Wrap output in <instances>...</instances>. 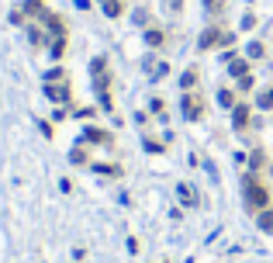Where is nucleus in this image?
<instances>
[{"mask_svg":"<svg viewBox=\"0 0 273 263\" xmlns=\"http://www.w3.org/2000/svg\"><path fill=\"white\" fill-rule=\"evenodd\" d=\"M270 204V194H267V187H260L256 180H246V208H253V211H263Z\"/></svg>","mask_w":273,"mask_h":263,"instance_id":"nucleus-1","label":"nucleus"},{"mask_svg":"<svg viewBox=\"0 0 273 263\" xmlns=\"http://www.w3.org/2000/svg\"><path fill=\"white\" fill-rule=\"evenodd\" d=\"M183 115H187L190 122H197V118H201V104H197V101H190V94L183 97Z\"/></svg>","mask_w":273,"mask_h":263,"instance_id":"nucleus-2","label":"nucleus"},{"mask_svg":"<svg viewBox=\"0 0 273 263\" xmlns=\"http://www.w3.org/2000/svg\"><path fill=\"white\" fill-rule=\"evenodd\" d=\"M235 115H232V122H235V129H246V122H249V108L246 104H239V108H232Z\"/></svg>","mask_w":273,"mask_h":263,"instance_id":"nucleus-3","label":"nucleus"},{"mask_svg":"<svg viewBox=\"0 0 273 263\" xmlns=\"http://www.w3.org/2000/svg\"><path fill=\"white\" fill-rule=\"evenodd\" d=\"M83 142H107V132H100V129H87V132H83Z\"/></svg>","mask_w":273,"mask_h":263,"instance_id":"nucleus-4","label":"nucleus"},{"mask_svg":"<svg viewBox=\"0 0 273 263\" xmlns=\"http://www.w3.org/2000/svg\"><path fill=\"white\" fill-rule=\"evenodd\" d=\"M45 94H49L52 101H66V97H69V90H66V87H52V83L45 87Z\"/></svg>","mask_w":273,"mask_h":263,"instance_id":"nucleus-5","label":"nucleus"},{"mask_svg":"<svg viewBox=\"0 0 273 263\" xmlns=\"http://www.w3.org/2000/svg\"><path fill=\"white\" fill-rule=\"evenodd\" d=\"M260 229L263 232H273V211H267V208L260 211Z\"/></svg>","mask_w":273,"mask_h":263,"instance_id":"nucleus-6","label":"nucleus"},{"mask_svg":"<svg viewBox=\"0 0 273 263\" xmlns=\"http://www.w3.org/2000/svg\"><path fill=\"white\" fill-rule=\"evenodd\" d=\"M194 83H197V69H187V73L180 76V87H183V90H190Z\"/></svg>","mask_w":273,"mask_h":263,"instance_id":"nucleus-7","label":"nucleus"},{"mask_svg":"<svg viewBox=\"0 0 273 263\" xmlns=\"http://www.w3.org/2000/svg\"><path fill=\"white\" fill-rule=\"evenodd\" d=\"M214 42H221V35H218V31L211 28V31H204V38H201V49H211Z\"/></svg>","mask_w":273,"mask_h":263,"instance_id":"nucleus-8","label":"nucleus"},{"mask_svg":"<svg viewBox=\"0 0 273 263\" xmlns=\"http://www.w3.org/2000/svg\"><path fill=\"white\" fill-rule=\"evenodd\" d=\"M177 194H180V201H183L187 208L194 204V194H190V187H187V184H180V187H177Z\"/></svg>","mask_w":273,"mask_h":263,"instance_id":"nucleus-9","label":"nucleus"},{"mask_svg":"<svg viewBox=\"0 0 273 263\" xmlns=\"http://www.w3.org/2000/svg\"><path fill=\"white\" fill-rule=\"evenodd\" d=\"M218 104H221V108H232V104H235L232 90H218Z\"/></svg>","mask_w":273,"mask_h":263,"instance_id":"nucleus-10","label":"nucleus"},{"mask_svg":"<svg viewBox=\"0 0 273 263\" xmlns=\"http://www.w3.org/2000/svg\"><path fill=\"white\" fill-rule=\"evenodd\" d=\"M104 14L118 17V14H121V3H118V0H104Z\"/></svg>","mask_w":273,"mask_h":263,"instance_id":"nucleus-11","label":"nucleus"},{"mask_svg":"<svg viewBox=\"0 0 273 263\" xmlns=\"http://www.w3.org/2000/svg\"><path fill=\"white\" fill-rule=\"evenodd\" d=\"M163 38H166L163 31H145V42H149V45H163Z\"/></svg>","mask_w":273,"mask_h":263,"instance_id":"nucleus-12","label":"nucleus"},{"mask_svg":"<svg viewBox=\"0 0 273 263\" xmlns=\"http://www.w3.org/2000/svg\"><path fill=\"white\" fill-rule=\"evenodd\" d=\"M228 69H232V76H246V69H249V66L242 63V59H235V63L228 66Z\"/></svg>","mask_w":273,"mask_h":263,"instance_id":"nucleus-13","label":"nucleus"},{"mask_svg":"<svg viewBox=\"0 0 273 263\" xmlns=\"http://www.w3.org/2000/svg\"><path fill=\"white\" fill-rule=\"evenodd\" d=\"M246 56H249V59H260V56H263V45H260V42H253V45L246 49Z\"/></svg>","mask_w":273,"mask_h":263,"instance_id":"nucleus-14","label":"nucleus"},{"mask_svg":"<svg viewBox=\"0 0 273 263\" xmlns=\"http://www.w3.org/2000/svg\"><path fill=\"white\" fill-rule=\"evenodd\" d=\"M97 173H111V177H118V166H111V163H97Z\"/></svg>","mask_w":273,"mask_h":263,"instance_id":"nucleus-15","label":"nucleus"},{"mask_svg":"<svg viewBox=\"0 0 273 263\" xmlns=\"http://www.w3.org/2000/svg\"><path fill=\"white\" fill-rule=\"evenodd\" d=\"M260 108H273V87L263 94V97H260Z\"/></svg>","mask_w":273,"mask_h":263,"instance_id":"nucleus-16","label":"nucleus"},{"mask_svg":"<svg viewBox=\"0 0 273 263\" xmlns=\"http://www.w3.org/2000/svg\"><path fill=\"white\" fill-rule=\"evenodd\" d=\"M253 87V76H239V90H249Z\"/></svg>","mask_w":273,"mask_h":263,"instance_id":"nucleus-17","label":"nucleus"},{"mask_svg":"<svg viewBox=\"0 0 273 263\" xmlns=\"http://www.w3.org/2000/svg\"><path fill=\"white\" fill-rule=\"evenodd\" d=\"M73 163H87V152H80V149H73V156H69Z\"/></svg>","mask_w":273,"mask_h":263,"instance_id":"nucleus-18","label":"nucleus"}]
</instances>
